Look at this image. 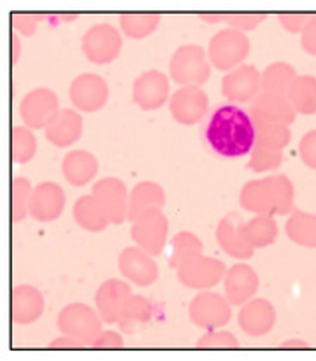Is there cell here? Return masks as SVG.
<instances>
[{"label":"cell","instance_id":"35","mask_svg":"<svg viewBox=\"0 0 316 361\" xmlns=\"http://www.w3.org/2000/svg\"><path fill=\"white\" fill-rule=\"evenodd\" d=\"M291 128L285 125H256V140L254 147L269 149V151L284 152L291 144Z\"/></svg>","mask_w":316,"mask_h":361},{"label":"cell","instance_id":"17","mask_svg":"<svg viewBox=\"0 0 316 361\" xmlns=\"http://www.w3.org/2000/svg\"><path fill=\"white\" fill-rule=\"evenodd\" d=\"M169 95V80L164 73L149 69L133 82V102L144 111L159 109Z\"/></svg>","mask_w":316,"mask_h":361},{"label":"cell","instance_id":"40","mask_svg":"<svg viewBox=\"0 0 316 361\" xmlns=\"http://www.w3.org/2000/svg\"><path fill=\"white\" fill-rule=\"evenodd\" d=\"M198 348H229V349H235V348H238V341L232 332H223V330H219V332H214V330H209V332L204 334V336L198 341Z\"/></svg>","mask_w":316,"mask_h":361},{"label":"cell","instance_id":"38","mask_svg":"<svg viewBox=\"0 0 316 361\" xmlns=\"http://www.w3.org/2000/svg\"><path fill=\"white\" fill-rule=\"evenodd\" d=\"M199 18L207 23H226L230 28L238 30V32H250L256 28L260 23L267 19V14H209L200 13Z\"/></svg>","mask_w":316,"mask_h":361},{"label":"cell","instance_id":"19","mask_svg":"<svg viewBox=\"0 0 316 361\" xmlns=\"http://www.w3.org/2000/svg\"><path fill=\"white\" fill-rule=\"evenodd\" d=\"M66 195L56 182H40L33 187L30 214L37 221H54L63 214Z\"/></svg>","mask_w":316,"mask_h":361},{"label":"cell","instance_id":"47","mask_svg":"<svg viewBox=\"0 0 316 361\" xmlns=\"http://www.w3.org/2000/svg\"><path fill=\"white\" fill-rule=\"evenodd\" d=\"M280 348H285V349H306L310 348V344L306 343V341L303 339H288L285 341V343H282V345Z\"/></svg>","mask_w":316,"mask_h":361},{"label":"cell","instance_id":"23","mask_svg":"<svg viewBox=\"0 0 316 361\" xmlns=\"http://www.w3.org/2000/svg\"><path fill=\"white\" fill-rule=\"evenodd\" d=\"M44 295L33 286H18L11 293V318L14 324L28 325L44 313Z\"/></svg>","mask_w":316,"mask_h":361},{"label":"cell","instance_id":"36","mask_svg":"<svg viewBox=\"0 0 316 361\" xmlns=\"http://www.w3.org/2000/svg\"><path fill=\"white\" fill-rule=\"evenodd\" d=\"M32 183L25 176H16L11 183V213L13 221L19 224L30 213V201H32Z\"/></svg>","mask_w":316,"mask_h":361},{"label":"cell","instance_id":"46","mask_svg":"<svg viewBox=\"0 0 316 361\" xmlns=\"http://www.w3.org/2000/svg\"><path fill=\"white\" fill-rule=\"evenodd\" d=\"M49 348H52V349H59V348H83V345L80 344L76 339H73V337L63 336V337H57V339H54L52 343L49 344Z\"/></svg>","mask_w":316,"mask_h":361},{"label":"cell","instance_id":"34","mask_svg":"<svg viewBox=\"0 0 316 361\" xmlns=\"http://www.w3.org/2000/svg\"><path fill=\"white\" fill-rule=\"evenodd\" d=\"M150 318H152V306H150V302L145 298H142V295L132 294L126 299L125 306H123L118 324L123 330L132 332L135 325L149 322Z\"/></svg>","mask_w":316,"mask_h":361},{"label":"cell","instance_id":"39","mask_svg":"<svg viewBox=\"0 0 316 361\" xmlns=\"http://www.w3.org/2000/svg\"><path fill=\"white\" fill-rule=\"evenodd\" d=\"M284 154L279 151H269L263 147H253V154L248 163L249 170L256 173H263L269 170H276L282 164Z\"/></svg>","mask_w":316,"mask_h":361},{"label":"cell","instance_id":"48","mask_svg":"<svg viewBox=\"0 0 316 361\" xmlns=\"http://www.w3.org/2000/svg\"><path fill=\"white\" fill-rule=\"evenodd\" d=\"M11 42H13V52H11V56H13V63H18V59L21 57V42H19L16 33L11 35Z\"/></svg>","mask_w":316,"mask_h":361},{"label":"cell","instance_id":"16","mask_svg":"<svg viewBox=\"0 0 316 361\" xmlns=\"http://www.w3.org/2000/svg\"><path fill=\"white\" fill-rule=\"evenodd\" d=\"M217 240L219 247L229 256L237 259H250L254 256V245L250 244L245 224L237 213L221 218L217 228Z\"/></svg>","mask_w":316,"mask_h":361},{"label":"cell","instance_id":"15","mask_svg":"<svg viewBox=\"0 0 316 361\" xmlns=\"http://www.w3.org/2000/svg\"><path fill=\"white\" fill-rule=\"evenodd\" d=\"M261 73L254 64H241L221 78V94L229 101L249 102L260 95Z\"/></svg>","mask_w":316,"mask_h":361},{"label":"cell","instance_id":"28","mask_svg":"<svg viewBox=\"0 0 316 361\" xmlns=\"http://www.w3.org/2000/svg\"><path fill=\"white\" fill-rule=\"evenodd\" d=\"M285 233L300 247L316 249V214L294 209L285 224Z\"/></svg>","mask_w":316,"mask_h":361},{"label":"cell","instance_id":"13","mask_svg":"<svg viewBox=\"0 0 316 361\" xmlns=\"http://www.w3.org/2000/svg\"><path fill=\"white\" fill-rule=\"evenodd\" d=\"M92 195L100 202L113 225H121L128 220V189L114 176H106L92 187Z\"/></svg>","mask_w":316,"mask_h":361},{"label":"cell","instance_id":"10","mask_svg":"<svg viewBox=\"0 0 316 361\" xmlns=\"http://www.w3.org/2000/svg\"><path fill=\"white\" fill-rule=\"evenodd\" d=\"M249 116L256 125H292L296 121V109L287 95L260 92L249 106Z\"/></svg>","mask_w":316,"mask_h":361},{"label":"cell","instance_id":"30","mask_svg":"<svg viewBox=\"0 0 316 361\" xmlns=\"http://www.w3.org/2000/svg\"><path fill=\"white\" fill-rule=\"evenodd\" d=\"M287 99L296 113L306 114V116L316 114V76L299 75L288 90Z\"/></svg>","mask_w":316,"mask_h":361},{"label":"cell","instance_id":"45","mask_svg":"<svg viewBox=\"0 0 316 361\" xmlns=\"http://www.w3.org/2000/svg\"><path fill=\"white\" fill-rule=\"evenodd\" d=\"M94 348H123V337L114 330H106V332H100V336L95 339Z\"/></svg>","mask_w":316,"mask_h":361},{"label":"cell","instance_id":"24","mask_svg":"<svg viewBox=\"0 0 316 361\" xmlns=\"http://www.w3.org/2000/svg\"><path fill=\"white\" fill-rule=\"evenodd\" d=\"M82 116L75 109L64 107L57 111L56 116L45 126V138L57 147H68L82 137Z\"/></svg>","mask_w":316,"mask_h":361},{"label":"cell","instance_id":"7","mask_svg":"<svg viewBox=\"0 0 316 361\" xmlns=\"http://www.w3.org/2000/svg\"><path fill=\"white\" fill-rule=\"evenodd\" d=\"M121 35L109 23H97L90 26L82 37V51L90 63H113L121 52Z\"/></svg>","mask_w":316,"mask_h":361},{"label":"cell","instance_id":"18","mask_svg":"<svg viewBox=\"0 0 316 361\" xmlns=\"http://www.w3.org/2000/svg\"><path fill=\"white\" fill-rule=\"evenodd\" d=\"M118 264L123 276L140 287L152 286L159 276V268H157L156 261L140 247L123 249L118 258Z\"/></svg>","mask_w":316,"mask_h":361},{"label":"cell","instance_id":"44","mask_svg":"<svg viewBox=\"0 0 316 361\" xmlns=\"http://www.w3.org/2000/svg\"><path fill=\"white\" fill-rule=\"evenodd\" d=\"M300 45L310 56H316V16L310 19L300 33Z\"/></svg>","mask_w":316,"mask_h":361},{"label":"cell","instance_id":"14","mask_svg":"<svg viewBox=\"0 0 316 361\" xmlns=\"http://www.w3.org/2000/svg\"><path fill=\"white\" fill-rule=\"evenodd\" d=\"M209 99L200 87H182L169 99V113L180 125H195L206 116Z\"/></svg>","mask_w":316,"mask_h":361},{"label":"cell","instance_id":"33","mask_svg":"<svg viewBox=\"0 0 316 361\" xmlns=\"http://www.w3.org/2000/svg\"><path fill=\"white\" fill-rule=\"evenodd\" d=\"M161 16L156 13H126L119 16V26L130 38H144L159 26Z\"/></svg>","mask_w":316,"mask_h":361},{"label":"cell","instance_id":"42","mask_svg":"<svg viewBox=\"0 0 316 361\" xmlns=\"http://www.w3.org/2000/svg\"><path fill=\"white\" fill-rule=\"evenodd\" d=\"M299 156L311 170H316V128L304 133L299 142Z\"/></svg>","mask_w":316,"mask_h":361},{"label":"cell","instance_id":"20","mask_svg":"<svg viewBox=\"0 0 316 361\" xmlns=\"http://www.w3.org/2000/svg\"><path fill=\"white\" fill-rule=\"evenodd\" d=\"M225 295L232 306H242L254 298L260 289V276L249 264H233L223 279Z\"/></svg>","mask_w":316,"mask_h":361},{"label":"cell","instance_id":"31","mask_svg":"<svg viewBox=\"0 0 316 361\" xmlns=\"http://www.w3.org/2000/svg\"><path fill=\"white\" fill-rule=\"evenodd\" d=\"M204 251L202 242L195 233L192 232H178L171 239V256H169V267L178 268L188 259L200 256Z\"/></svg>","mask_w":316,"mask_h":361},{"label":"cell","instance_id":"27","mask_svg":"<svg viewBox=\"0 0 316 361\" xmlns=\"http://www.w3.org/2000/svg\"><path fill=\"white\" fill-rule=\"evenodd\" d=\"M73 218L88 232H102L111 224L95 195H82L73 207Z\"/></svg>","mask_w":316,"mask_h":361},{"label":"cell","instance_id":"6","mask_svg":"<svg viewBox=\"0 0 316 361\" xmlns=\"http://www.w3.org/2000/svg\"><path fill=\"white\" fill-rule=\"evenodd\" d=\"M188 317L195 327L217 330L225 327L232 318V305L226 295L217 293H199L188 305Z\"/></svg>","mask_w":316,"mask_h":361},{"label":"cell","instance_id":"4","mask_svg":"<svg viewBox=\"0 0 316 361\" xmlns=\"http://www.w3.org/2000/svg\"><path fill=\"white\" fill-rule=\"evenodd\" d=\"M102 322L99 313L82 302L68 305L57 314V329L61 334L73 337L82 345H94L102 332Z\"/></svg>","mask_w":316,"mask_h":361},{"label":"cell","instance_id":"12","mask_svg":"<svg viewBox=\"0 0 316 361\" xmlns=\"http://www.w3.org/2000/svg\"><path fill=\"white\" fill-rule=\"evenodd\" d=\"M59 111V99L50 88H33L23 97L19 113L21 120L28 128L40 130L49 125V121Z\"/></svg>","mask_w":316,"mask_h":361},{"label":"cell","instance_id":"37","mask_svg":"<svg viewBox=\"0 0 316 361\" xmlns=\"http://www.w3.org/2000/svg\"><path fill=\"white\" fill-rule=\"evenodd\" d=\"M37 152V137L26 126H14L11 132V154L16 163L23 164L33 159Z\"/></svg>","mask_w":316,"mask_h":361},{"label":"cell","instance_id":"41","mask_svg":"<svg viewBox=\"0 0 316 361\" xmlns=\"http://www.w3.org/2000/svg\"><path fill=\"white\" fill-rule=\"evenodd\" d=\"M44 19H47V14H18V13H13V18H11V21H13V28L14 30H19V33L25 35V37H32L37 32V25L40 21H44Z\"/></svg>","mask_w":316,"mask_h":361},{"label":"cell","instance_id":"11","mask_svg":"<svg viewBox=\"0 0 316 361\" xmlns=\"http://www.w3.org/2000/svg\"><path fill=\"white\" fill-rule=\"evenodd\" d=\"M69 99L76 109L83 113H95L106 106L109 99V87L100 75L83 73L76 76L69 85Z\"/></svg>","mask_w":316,"mask_h":361},{"label":"cell","instance_id":"29","mask_svg":"<svg viewBox=\"0 0 316 361\" xmlns=\"http://www.w3.org/2000/svg\"><path fill=\"white\" fill-rule=\"evenodd\" d=\"M296 78H298V73H296L294 66H291L288 63H282V61H276V63H272L269 66L265 68V71L261 73V92L287 95L291 87L294 85Z\"/></svg>","mask_w":316,"mask_h":361},{"label":"cell","instance_id":"32","mask_svg":"<svg viewBox=\"0 0 316 361\" xmlns=\"http://www.w3.org/2000/svg\"><path fill=\"white\" fill-rule=\"evenodd\" d=\"M245 232L254 247H268L279 237V225L272 214H256L245 224Z\"/></svg>","mask_w":316,"mask_h":361},{"label":"cell","instance_id":"26","mask_svg":"<svg viewBox=\"0 0 316 361\" xmlns=\"http://www.w3.org/2000/svg\"><path fill=\"white\" fill-rule=\"evenodd\" d=\"M61 168H63L64 178L71 185L83 187L95 178L99 171V163L94 154L78 149V151H71L64 156Z\"/></svg>","mask_w":316,"mask_h":361},{"label":"cell","instance_id":"43","mask_svg":"<svg viewBox=\"0 0 316 361\" xmlns=\"http://www.w3.org/2000/svg\"><path fill=\"white\" fill-rule=\"evenodd\" d=\"M311 18H313L311 14H304V13L303 14L285 13V14H280L279 21L288 33H303L304 26L310 23Z\"/></svg>","mask_w":316,"mask_h":361},{"label":"cell","instance_id":"5","mask_svg":"<svg viewBox=\"0 0 316 361\" xmlns=\"http://www.w3.org/2000/svg\"><path fill=\"white\" fill-rule=\"evenodd\" d=\"M250 42L245 33L229 28L219 30L209 40V59L219 71H232L241 66L242 61L249 56Z\"/></svg>","mask_w":316,"mask_h":361},{"label":"cell","instance_id":"2","mask_svg":"<svg viewBox=\"0 0 316 361\" xmlns=\"http://www.w3.org/2000/svg\"><path fill=\"white\" fill-rule=\"evenodd\" d=\"M294 183L287 175H272L268 178L248 182L241 190V206L254 214L285 216L294 211Z\"/></svg>","mask_w":316,"mask_h":361},{"label":"cell","instance_id":"9","mask_svg":"<svg viewBox=\"0 0 316 361\" xmlns=\"http://www.w3.org/2000/svg\"><path fill=\"white\" fill-rule=\"evenodd\" d=\"M168 218L163 211L150 209L133 221L132 239L150 256H157L168 240Z\"/></svg>","mask_w":316,"mask_h":361},{"label":"cell","instance_id":"1","mask_svg":"<svg viewBox=\"0 0 316 361\" xmlns=\"http://www.w3.org/2000/svg\"><path fill=\"white\" fill-rule=\"evenodd\" d=\"M204 135L217 154L223 157H241L253 151L256 126L248 111L233 104H225L211 114Z\"/></svg>","mask_w":316,"mask_h":361},{"label":"cell","instance_id":"22","mask_svg":"<svg viewBox=\"0 0 316 361\" xmlns=\"http://www.w3.org/2000/svg\"><path fill=\"white\" fill-rule=\"evenodd\" d=\"M276 311L268 299H250L238 311V327L250 337H261L275 327Z\"/></svg>","mask_w":316,"mask_h":361},{"label":"cell","instance_id":"21","mask_svg":"<svg viewBox=\"0 0 316 361\" xmlns=\"http://www.w3.org/2000/svg\"><path fill=\"white\" fill-rule=\"evenodd\" d=\"M130 295H132V289L125 280L109 279L100 283L95 293V306H97L100 318L109 325L116 324Z\"/></svg>","mask_w":316,"mask_h":361},{"label":"cell","instance_id":"3","mask_svg":"<svg viewBox=\"0 0 316 361\" xmlns=\"http://www.w3.org/2000/svg\"><path fill=\"white\" fill-rule=\"evenodd\" d=\"M169 73L178 85L200 87L211 75L209 61L206 52L198 44L182 45L169 59Z\"/></svg>","mask_w":316,"mask_h":361},{"label":"cell","instance_id":"8","mask_svg":"<svg viewBox=\"0 0 316 361\" xmlns=\"http://www.w3.org/2000/svg\"><path fill=\"white\" fill-rule=\"evenodd\" d=\"M225 274L226 267L223 261L202 255L188 259L182 267L176 268V276H178L180 283L195 290L213 289L225 279Z\"/></svg>","mask_w":316,"mask_h":361},{"label":"cell","instance_id":"25","mask_svg":"<svg viewBox=\"0 0 316 361\" xmlns=\"http://www.w3.org/2000/svg\"><path fill=\"white\" fill-rule=\"evenodd\" d=\"M166 194L156 182H138L128 195V220L135 221L150 209H163Z\"/></svg>","mask_w":316,"mask_h":361}]
</instances>
